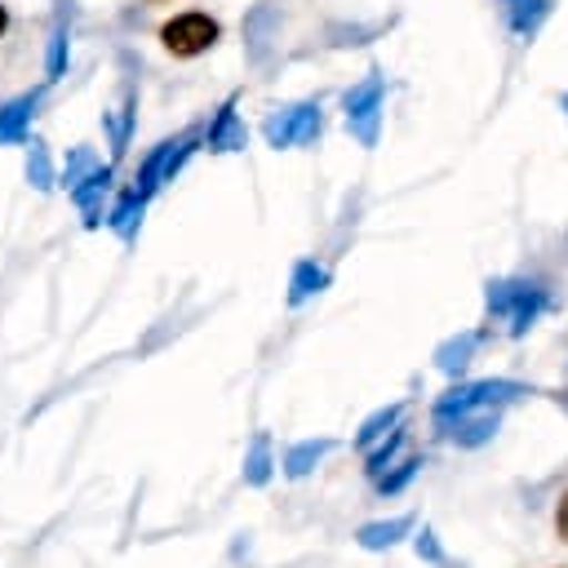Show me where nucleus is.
I'll return each mask as SVG.
<instances>
[{"instance_id": "1", "label": "nucleus", "mask_w": 568, "mask_h": 568, "mask_svg": "<svg viewBox=\"0 0 568 568\" xmlns=\"http://www.w3.org/2000/svg\"><path fill=\"white\" fill-rule=\"evenodd\" d=\"M541 306H546V288L532 284V280H497V284H488V311L497 320H506V328L515 337L532 328Z\"/></svg>"}, {"instance_id": "2", "label": "nucleus", "mask_w": 568, "mask_h": 568, "mask_svg": "<svg viewBox=\"0 0 568 568\" xmlns=\"http://www.w3.org/2000/svg\"><path fill=\"white\" fill-rule=\"evenodd\" d=\"M217 36H222V27L209 18V13H178V18H169L164 27H160V40H164V49L173 53V58H195V53H204V49H213L217 44Z\"/></svg>"}, {"instance_id": "3", "label": "nucleus", "mask_w": 568, "mask_h": 568, "mask_svg": "<svg viewBox=\"0 0 568 568\" xmlns=\"http://www.w3.org/2000/svg\"><path fill=\"white\" fill-rule=\"evenodd\" d=\"M377 98H382V80L377 75H368L359 89H351V98H346V120L359 129V138L368 142L373 138V120H377Z\"/></svg>"}, {"instance_id": "4", "label": "nucleus", "mask_w": 568, "mask_h": 568, "mask_svg": "<svg viewBox=\"0 0 568 568\" xmlns=\"http://www.w3.org/2000/svg\"><path fill=\"white\" fill-rule=\"evenodd\" d=\"M320 129V115H315V106H293L288 115H275L271 124H266V133L275 138V142H293V138H311Z\"/></svg>"}, {"instance_id": "5", "label": "nucleus", "mask_w": 568, "mask_h": 568, "mask_svg": "<svg viewBox=\"0 0 568 568\" xmlns=\"http://www.w3.org/2000/svg\"><path fill=\"white\" fill-rule=\"evenodd\" d=\"M501 13H506V27L528 40V36L541 27V18L550 13V0H506Z\"/></svg>"}, {"instance_id": "6", "label": "nucleus", "mask_w": 568, "mask_h": 568, "mask_svg": "<svg viewBox=\"0 0 568 568\" xmlns=\"http://www.w3.org/2000/svg\"><path fill=\"white\" fill-rule=\"evenodd\" d=\"M275 27H280L275 9H271V4H257V9H253V13L244 18V40H253V44H266Z\"/></svg>"}, {"instance_id": "7", "label": "nucleus", "mask_w": 568, "mask_h": 568, "mask_svg": "<svg viewBox=\"0 0 568 568\" xmlns=\"http://www.w3.org/2000/svg\"><path fill=\"white\" fill-rule=\"evenodd\" d=\"M62 58H67V27H62V18H58L53 31H49V71H53V75L62 71Z\"/></svg>"}, {"instance_id": "8", "label": "nucleus", "mask_w": 568, "mask_h": 568, "mask_svg": "<svg viewBox=\"0 0 568 568\" xmlns=\"http://www.w3.org/2000/svg\"><path fill=\"white\" fill-rule=\"evenodd\" d=\"M555 532L568 541V488H564V497H559V506H555Z\"/></svg>"}, {"instance_id": "9", "label": "nucleus", "mask_w": 568, "mask_h": 568, "mask_svg": "<svg viewBox=\"0 0 568 568\" xmlns=\"http://www.w3.org/2000/svg\"><path fill=\"white\" fill-rule=\"evenodd\" d=\"M4 27H9V13H4V4H0V36H4Z\"/></svg>"}, {"instance_id": "10", "label": "nucleus", "mask_w": 568, "mask_h": 568, "mask_svg": "<svg viewBox=\"0 0 568 568\" xmlns=\"http://www.w3.org/2000/svg\"><path fill=\"white\" fill-rule=\"evenodd\" d=\"M559 404H564V408H568V390H564V395H559Z\"/></svg>"}, {"instance_id": "11", "label": "nucleus", "mask_w": 568, "mask_h": 568, "mask_svg": "<svg viewBox=\"0 0 568 568\" xmlns=\"http://www.w3.org/2000/svg\"><path fill=\"white\" fill-rule=\"evenodd\" d=\"M564 111H568V93H564Z\"/></svg>"}, {"instance_id": "12", "label": "nucleus", "mask_w": 568, "mask_h": 568, "mask_svg": "<svg viewBox=\"0 0 568 568\" xmlns=\"http://www.w3.org/2000/svg\"><path fill=\"white\" fill-rule=\"evenodd\" d=\"M155 4H160V0H155Z\"/></svg>"}]
</instances>
